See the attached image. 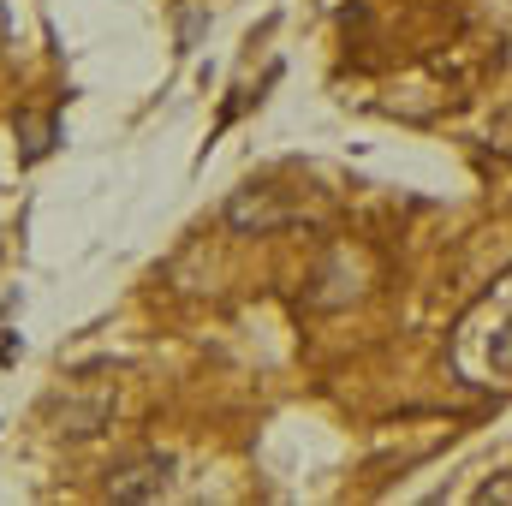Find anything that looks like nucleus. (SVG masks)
<instances>
[{
	"label": "nucleus",
	"instance_id": "obj_1",
	"mask_svg": "<svg viewBox=\"0 0 512 506\" xmlns=\"http://www.w3.org/2000/svg\"><path fill=\"white\" fill-rule=\"evenodd\" d=\"M173 483V453H126L114 471H108V501H161Z\"/></svg>",
	"mask_w": 512,
	"mask_h": 506
},
{
	"label": "nucleus",
	"instance_id": "obj_2",
	"mask_svg": "<svg viewBox=\"0 0 512 506\" xmlns=\"http://www.w3.org/2000/svg\"><path fill=\"white\" fill-rule=\"evenodd\" d=\"M298 221V209L274 191V185H245V191H233V203H227V227L233 233H280V227H292Z\"/></svg>",
	"mask_w": 512,
	"mask_h": 506
},
{
	"label": "nucleus",
	"instance_id": "obj_3",
	"mask_svg": "<svg viewBox=\"0 0 512 506\" xmlns=\"http://www.w3.org/2000/svg\"><path fill=\"white\" fill-rule=\"evenodd\" d=\"M477 501H483V506H512V471H507V477H495V483H483V489H477Z\"/></svg>",
	"mask_w": 512,
	"mask_h": 506
},
{
	"label": "nucleus",
	"instance_id": "obj_4",
	"mask_svg": "<svg viewBox=\"0 0 512 506\" xmlns=\"http://www.w3.org/2000/svg\"><path fill=\"white\" fill-rule=\"evenodd\" d=\"M489 143H495L501 155H512V108H507V114H495V126H489Z\"/></svg>",
	"mask_w": 512,
	"mask_h": 506
},
{
	"label": "nucleus",
	"instance_id": "obj_5",
	"mask_svg": "<svg viewBox=\"0 0 512 506\" xmlns=\"http://www.w3.org/2000/svg\"><path fill=\"white\" fill-rule=\"evenodd\" d=\"M495 370H501V376H512V322L495 334Z\"/></svg>",
	"mask_w": 512,
	"mask_h": 506
}]
</instances>
